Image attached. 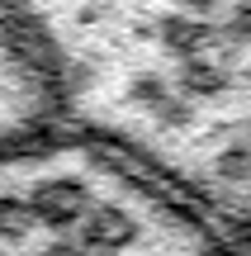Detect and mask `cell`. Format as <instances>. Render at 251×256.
<instances>
[{"label":"cell","instance_id":"6da1fadb","mask_svg":"<svg viewBox=\"0 0 251 256\" xmlns=\"http://www.w3.org/2000/svg\"><path fill=\"white\" fill-rule=\"evenodd\" d=\"M0 256H251V247L114 147L57 124L0 142Z\"/></svg>","mask_w":251,"mask_h":256},{"label":"cell","instance_id":"7a4b0ae2","mask_svg":"<svg viewBox=\"0 0 251 256\" xmlns=\"http://www.w3.org/2000/svg\"><path fill=\"white\" fill-rule=\"evenodd\" d=\"M52 124V90L19 34L0 19V142L28 138Z\"/></svg>","mask_w":251,"mask_h":256}]
</instances>
